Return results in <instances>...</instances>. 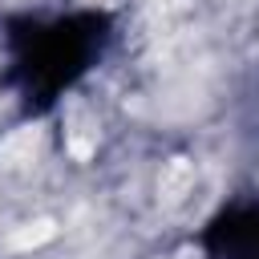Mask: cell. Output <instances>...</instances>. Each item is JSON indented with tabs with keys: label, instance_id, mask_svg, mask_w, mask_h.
<instances>
[{
	"label": "cell",
	"instance_id": "cell-1",
	"mask_svg": "<svg viewBox=\"0 0 259 259\" xmlns=\"http://www.w3.org/2000/svg\"><path fill=\"white\" fill-rule=\"evenodd\" d=\"M190 182H194L190 162H186V158H174V162L166 166V174H162V198H166V202H178V198L190 190Z\"/></svg>",
	"mask_w": 259,
	"mask_h": 259
},
{
	"label": "cell",
	"instance_id": "cell-2",
	"mask_svg": "<svg viewBox=\"0 0 259 259\" xmlns=\"http://www.w3.org/2000/svg\"><path fill=\"white\" fill-rule=\"evenodd\" d=\"M53 235V223L49 219H36V223H28L24 231H16L12 239H8V247H36V243H45Z\"/></svg>",
	"mask_w": 259,
	"mask_h": 259
}]
</instances>
